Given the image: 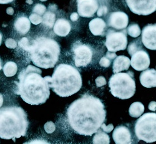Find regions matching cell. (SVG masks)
Wrapping results in <instances>:
<instances>
[{
    "label": "cell",
    "mask_w": 156,
    "mask_h": 144,
    "mask_svg": "<svg viewBox=\"0 0 156 144\" xmlns=\"http://www.w3.org/2000/svg\"><path fill=\"white\" fill-rule=\"evenodd\" d=\"M74 61L76 67H86L92 60L91 49L86 44H78L73 48Z\"/></svg>",
    "instance_id": "cell-10"
},
{
    "label": "cell",
    "mask_w": 156,
    "mask_h": 144,
    "mask_svg": "<svg viewBox=\"0 0 156 144\" xmlns=\"http://www.w3.org/2000/svg\"><path fill=\"white\" fill-rule=\"evenodd\" d=\"M17 71V65L14 62H8L4 65L3 72L7 77H12L15 76L16 74Z\"/></svg>",
    "instance_id": "cell-23"
},
{
    "label": "cell",
    "mask_w": 156,
    "mask_h": 144,
    "mask_svg": "<svg viewBox=\"0 0 156 144\" xmlns=\"http://www.w3.org/2000/svg\"><path fill=\"white\" fill-rule=\"evenodd\" d=\"M15 28L21 34H26L31 28L30 20L26 16L18 18L15 23Z\"/></svg>",
    "instance_id": "cell-20"
},
{
    "label": "cell",
    "mask_w": 156,
    "mask_h": 144,
    "mask_svg": "<svg viewBox=\"0 0 156 144\" xmlns=\"http://www.w3.org/2000/svg\"><path fill=\"white\" fill-rule=\"evenodd\" d=\"M30 43V41L27 37H23L19 41V46L24 50L27 47Z\"/></svg>",
    "instance_id": "cell-34"
},
{
    "label": "cell",
    "mask_w": 156,
    "mask_h": 144,
    "mask_svg": "<svg viewBox=\"0 0 156 144\" xmlns=\"http://www.w3.org/2000/svg\"><path fill=\"white\" fill-rule=\"evenodd\" d=\"M71 24L67 19L59 18L54 24L53 31L55 33L59 36H66L71 31Z\"/></svg>",
    "instance_id": "cell-16"
},
{
    "label": "cell",
    "mask_w": 156,
    "mask_h": 144,
    "mask_svg": "<svg viewBox=\"0 0 156 144\" xmlns=\"http://www.w3.org/2000/svg\"><path fill=\"white\" fill-rule=\"evenodd\" d=\"M139 49V47L136 43H132L128 47V51H129V54L132 56L134 52Z\"/></svg>",
    "instance_id": "cell-31"
},
{
    "label": "cell",
    "mask_w": 156,
    "mask_h": 144,
    "mask_svg": "<svg viewBox=\"0 0 156 144\" xmlns=\"http://www.w3.org/2000/svg\"><path fill=\"white\" fill-rule=\"evenodd\" d=\"M149 109L152 111H156V102L152 101L149 105Z\"/></svg>",
    "instance_id": "cell-36"
},
{
    "label": "cell",
    "mask_w": 156,
    "mask_h": 144,
    "mask_svg": "<svg viewBox=\"0 0 156 144\" xmlns=\"http://www.w3.org/2000/svg\"><path fill=\"white\" fill-rule=\"evenodd\" d=\"M135 134L147 143L156 141V113L148 112L140 117L135 124Z\"/></svg>",
    "instance_id": "cell-7"
},
{
    "label": "cell",
    "mask_w": 156,
    "mask_h": 144,
    "mask_svg": "<svg viewBox=\"0 0 156 144\" xmlns=\"http://www.w3.org/2000/svg\"><path fill=\"white\" fill-rule=\"evenodd\" d=\"M90 32L94 36H102L106 28L105 21L101 18H94L89 23Z\"/></svg>",
    "instance_id": "cell-18"
},
{
    "label": "cell",
    "mask_w": 156,
    "mask_h": 144,
    "mask_svg": "<svg viewBox=\"0 0 156 144\" xmlns=\"http://www.w3.org/2000/svg\"><path fill=\"white\" fill-rule=\"evenodd\" d=\"M41 73L39 68L29 65L18 75L16 94L30 105L44 104L49 97V82L46 76H41Z\"/></svg>",
    "instance_id": "cell-2"
},
{
    "label": "cell",
    "mask_w": 156,
    "mask_h": 144,
    "mask_svg": "<svg viewBox=\"0 0 156 144\" xmlns=\"http://www.w3.org/2000/svg\"><path fill=\"white\" fill-rule=\"evenodd\" d=\"M131 65L136 71H141L147 69L151 63L147 52L143 49H138L131 56Z\"/></svg>",
    "instance_id": "cell-11"
},
{
    "label": "cell",
    "mask_w": 156,
    "mask_h": 144,
    "mask_svg": "<svg viewBox=\"0 0 156 144\" xmlns=\"http://www.w3.org/2000/svg\"><path fill=\"white\" fill-rule=\"evenodd\" d=\"M2 43V34L1 33H0V46H1Z\"/></svg>",
    "instance_id": "cell-42"
},
{
    "label": "cell",
    "mask_w": 156,
    "mask_h": 144,
    "mask_svg": "<svg viewBox=\"0 0 156 144\" xmlns=\"http://www.w3.org/2000/svg\"><path fill=\"white\" fill-rule=\"evenodd\" d=\"M127 34L133 37H137L141 33L140 27L137 24H132L127 28Z\"/></svg>",
    "instance_id": "cell-25"
},
{
    "label": "cell",
    "mask_w": 156,
    "mask_h": 144,
    "mask_svg": "<svg viewBox=\"0 0 156 144\" xmlns=\"http://www.w3.org/2000/svg\"><path fill=\"white\" fill-rule=\"evenodd\" d=\"M155 72L156 71L154 69H147L142 72L139 78L141 84L146 88L155 87Z\"/></svg>",
    "instance_id": "cell-17"
},
{
    "label": "cell",
    "mask_w": 156,
    "mask_h": 144,
    "mask_svg": "<svg viewBox=\"0 0 156 144\" xmlns=\"http://www.w3.org/2000/svg\"><path fill=\"white\" fill-rule=\"evenodd\" d=\"M101 128L102 129V130L104 131V132H105L106 133H109V132H111V131L113 130L114 126H113L112 124H109V125L106 126V125H105V124L103 123V124L101 125Z\"/></svg>",
    "instance_id": "cell-35"
},
{
    "label": "cell",
    "mask_w": 156,
    "mask_h": 144,
    "mask_svg": "<svg viewBox=\"0 0 156 144\" xmlns=\"http://www.w3.org/2000/svg\"><path fill=\"white\" fill-rule=\"evenodd\" d=\"M111 60L110 59H109L108 57L106 56H104L102 57L100 61H99V64L101 66L103 67V68H109L110 65H111Z\"/></svg>",
    "instance_id": "cell-28"
},
{
    "label": "cell",
    "mask_w": 156,
    "mask_h": 144,
    "mask_svg": "<svg viewBox=\"0 0 156 144\" xmlns=\"http://www.w3.org/2000/svg\"><path fill=\"white\" fill-rule=\"evenodd\" d=\"M30 20L31 23L35 25H37L40 24L43 21V18L36 13H32V14L30 16Z\"/></svg>",
    "instance_id": "cell-27"
},
{
    "label": "cell",
    "mask_w": 156,
    "mask_h": 144,
    "mask_svg": "<svg viewBox=\"0 0 156 144\" xmlns=\"http://www.w3.org/2000/svg\"><path fill=\"white\" fill-rule=\"evenodd\" d=\"M29 52L31 60L38 68H53L60 54V46L54 39L40 37L30 42L24 49Z\"/></svg>",
    "instance_id": "cell-5"
},
{
    "label": "cell",
    "mask_w": 156,
    "mask_h": 144,
    "mask_svg": "<svg viewBox=\"0 0 156 144\" xmlns=\"http://www.w3.org/2000/svg\"><path fill=\"white\" fill-rule=\"evenodd\" d=\"M108 11V9L107 6H101L98 8L97 11V15L98 16H102L103 15L107 14Z\"/></svg>",
    "instance_id": "cell-32"
},
{
    "label": "cell",
    "mask_w": 156,
    "mask_h": 144,
    "mask_svg": "<svg viewBox=\"0 0 156 144\" xmlns=\"http://www.w3.org/2000/svg\"><path fill=\"white\" fill-rule=\"evenodd\" d=\"M70 18L72 21H73V22L76 21L78 19H79V15H78L76 12H73L71 14Z\"/></svg>",
    "instance_id": "cell-37"
},
{
    "label": "cell",
    "mask_w": 156,
    "mask_h": 144,
    "mask_svg": "<svg viewBox=\"0 0 156 144\" xmlns=\"http://www.w3.org/2000/svg\"><path fill=\"white\" fill-rule=\"evenodd\" d=\"M105 45L110 52H117L125 50L127 45L126 31L116 32L109 30L106 35Z\"/></svg>",
    "instance_id": "cell-8"
},
{
    "label": "cell",
    "mask_w": 156,
    "mask_h": 144,
    "mask_svg": "<svg viewBox=\"0 0 156 144\" xmlns=\"http://www.w3.org/2000/svg\"><path fill=\"white\" fill-rule=\"evenodd\" d=\"M77 12L80 16L93 17L99 8L98 0H77Z\"/></svg>",
    "instance_id": "cell-12"
},
{
    "label": "cell",
    "mask_w": 156,
    "mask_h": 144,
    "mask_svg": "<svg viewBox=\"0 0 156 144\" xmlns=\"http://www.w3.org/2000/svg\"><path fill=\"white\" fill-rule=\"evenodd\" d=\"M49 87L60 97H66L77 93L82 87V78L77 69L67 64L56 68L52 77L46 76Z\"/></svg>",
    "instance_id": "cell-3"
},
{
    "label": "cell",
    "mask_w": 156,
    "mask_h": 144,
    "mask_svg": "<svg viewBox=\"0 0 156 144\" xmlns=\"http://www.w3.org/2000/svg\"><path fill=\"white\" fill-rule=\"evenodd\" d=\"M131 61L129 58L125 56H117L113 62V72L118 73L121 71L128 70Z\"/></svg>",
    "instance_id": "cell-19"
},
{
    "label": "cell",
    "mask_w": 156,
    "mask_h": 144,
    "mask_svg": "<svg viewBox=\"0 0 156 144\" xmlns=\"http://www.w3.org/2000/svg\"><path fill=\"white\" fill-rule=\"evenodd\" d=\"M96 84L97 87H102L103 86L106 85V81L105 79V78L103 76H100V77H98V78H96Z\"/></svg>",
    "instance_id": "cell-33"
},
{
    "label": "cell",
    "mask_w": 156,
    "mask_h": 144,
    "mask_svg": "<svg viewBox=\"0 0 156 144\" xmlns=\"http://www.w3.org/2000/svg\"><path fill=\"white\" fill-rule=\"evenodd\" d=\"M28 125L27 115L21 107L0 109V138L15 141V139L26 135Z\"/></svg>",
    "instance_id": "cell-4"
},
{
    "label": "cell",
    "mask_w": 156,
    "mask_h": 144,
    "mask_svg": "<svg viewBox=\"0 0 156 144\" xmlns=\"http://www.w3.org/2000/svg\"><path fill=\"white\" fill-rule=\"evenodd\" d=\"M46 11V6L41 4H36L33 9V13H36V14H37L40 16L43 15L45 13Z\"/></svg>",
    "instance_id": "cell-26"
},
{
    "label": "cell",
    "mask_w": 156,
    "mask_h": 144,
    "mask_svg": "<svg viewBox=\"0 0 156 144\" xmlns=\"http://www.w3.org/2000/svg\"><path fill=\"white\" fill-rule=\"evenodd\" d=\"M106 57H108L109 59H110L111 61L113 60L115 58L117 57V55L115 53H112V52H108L107 54L106 55Z\"/></svg>",
    "instance_id": "cell-38"
},
{
    "label": "cell",
    "mask_w": 156,
    "mask_h": 144,
    "mask_svg": "<svg viewBox=\"0 0 156 144\" xmlns=\"http://www.w3.org/2000/svg\"><path fill=\"white\" fill-rule=\"evenodd\" d=\"M109 86L111 94L121 99H127L132 97L136 92V82L134 73H116L112 75L109 81Z\"/></svg>",
    "instance_id": "cell-6"
},
{
    "label": "cell",
    "mask_w": 156,
    "mask_h": 144,
    "mask_svg": "<svg viewBox=\"0 0 156 144\" xmlns=\"http://www.w3.org/2000/svg\"><path fill=\"white\" fill-rule=\"evenodd\" d=\"M93 143H110V138L109 135L101 130H99L94 135L93 140Z\"/></svg>",
    "instance_id": "cell-24"
},
{
    "label": "cell",
    "mask_w": 156,
    "mask_h": 144,
    "mask_svg": "<svg viewBox=\"0 0 156 144\" xmlns=\"http://www.w3.org/2000/svg\"><path fill=\"white\" fill-rule=\"evenodd\" d=\"M55 19H56V15L52 11H47L43 15V21L42 23L43 24L47 27L51 28L54 26V24L55 23Z\"/></svg>",
    "instance_id": "cell-22"
},
{
    "label": "cell",
    "mask_w": 156,
    "mask_h": 144,
    "mask_svg": "<svg viewBox=\"0 0 156 144\" xmlns=\"http://www.w3.org/2000/svg\"><path fill=\"white\" fill-rule=\"evenodd\" d=\"M133 12L138 15H149L156 11V0H126Z\"/></svg>",
    "instance_id": "cell-9"
},
{
    "label": "cell",
    "mask_w": 156,
    "mask_h": 144,
    "mask_svg": "<svg viewBox=\"0 0 156 144\" xmlns=\"http://www.w3.org/2000/svg\"><path fill=\"white\" fill-rule=\"evenodd\" d=\"M40 1H41V2H46L47 0H40Z\"/></svg>",
    "instance_id": "cell-45"
},
{
    "label": "cell",
    "mask_w": 156,
    "mask_h": 144,
    "mask_svg": "<svg viewBox=\"0 0 156 144\" xmlns=\"http://www.w3.org/2000/svg\"><path fill=\"white\" fill-rule=\"evenodd\" d=\"M155 86L156 87V72H155Z\"/></svg>",
    "instance_id": "cell-44"
},
{
    "label": "cell",
    "mask_w": 156,
    "mask_h": 144,
    "mask_svg": "<svg viewBox=\"0 0 156 144\" xmlns=\"http://www.w3.org/2000/svg\"><path fill=\"white\" fill-rule=\"evenodd\" d=\"M13 2V0H0V4H8Z\"/></svg>",
    "instance_id": "cell-39"
},
{
    "label": "cell",
    "mask_w": 156,
    "mask_h": 144,
    "mask_svg": "<svg viewBox=\"0 0 156 144\" xmlns=\"http://www.w3.org/2000/svg\"><path fill=\"white\" fill-rule=\"evenodd\" d=\"M56 126L53 122H48L44 125V129L48 134L53 133L55 130Z\"/></svg>",
    "instance_id": "cell-29"
},
{
    "label": "cell",
    "mask_w": 156,
    "mask_h": 144,
    "mask_svg": "<svg viewBox=\"0 0 156 144\" xmlns=\"http://www.w3.org/2000/svg\"><path fill=\"white\" fill-rule=\"evenodd\" d=\"M3 104V97L2 94H0V107L2 106V105Z\"/></svg>",
    "instance_id": "cell-41"
},
{
    "label": "cell",
    "mask_w": 156,
    "mask_h": 144,
    "mask_svg": "<svg viewBox=\"0 0 156 144\" xmlns=\"http://www.w3.org/2000/svg\"><path fill=\"white\" fill-rule=\"evenodd\" d=\"M113 140L117 144L131 143V134L126 126H118L114 130Z\"/></svg>",
    "instance_id": "cell-15"
},
{
    "label": "cell",
    "mask_w": 156,
    "mask_h": 144,
    "mask_svg": "<svg viewBox=\"0 0 156 144\" xmlns=\"http://www.w3.org/2000/svg\"><path fill=\"white\" fill-rule=\"evenodd\" d=\"M128 16L122 11L111 12L108 19V25L110 27L118 30L125 29L128 25Z\"/></svg>",
    "instance_id": "cell-14"
},
{
    "label": "cell",
    "mask_w": 156,
    "mask_h": 144,
    "mask_svg": "<svg viewBox=\"0 0 156 144\" xmlns=\"http://www.w3.org/2000/svg\"><path fill=\"white\" fill-rule=\"evenodd\" d=\"M142 42L151 50H156V24H148L142 31Z\"/></svg>",
    "instance_id": "cell-13"
},
{
    "label": "cell",
    "mask_w": 156,
    "mask_h": 144,
    "mask_svg": "<svg viewBox=\"0 0 156 144\" xmlns=\"http://www.w3.org/2000/svg\"><path fill=\"white\" fill-rule=\"evenodd\" d=\"M144 111V106L141 102H136L131 104L129 109V115L133 117H139Z\"/></svg>",
    "instance_id": "cell-21"
},
{
    "label": "cell",
    "mask_w": 156,
    "mask_h": 144,
    "mask_svg": "<svg viewBox=\"0 0 156 144\" xmlns=\"http://www.w3.org/2000/svg\"><path fill=\"white\" fill-rule=\"evenodd\" d=\"M2 69V63L1 60H0V71H1Z\"/></svg>",
    "instance_id": "cell-43"
},
{
    "label": "cell",
    "mask_w": 156,
    "mask_h": 144,
    "mask_svg": "<svg viewBox=\"0 0 156 144\" xmlns=\"http://www.w3.org/2000/svg\"><path fill=\"white\" fill-rule=\"evenodd\" d=\"M5 45L8 48L14 49V48L16 47L17 43L15 41V40H14V39H12L11 38H8L5 41Z\"/></svg>",
    "instance_id": "cell-30"
},
{
    "label": "cell",
    "mask_w": 156,
    "mask_h": 144,
    "mask_svg": "<svg viewBox=\"0 0 156 144\" xmlns=\"http://www.w3.org/2000/svg\"><path fill=\"white\" fill-rule=\"evenodd\" d=\"M98 97L86 94L74 101L68 109V120L71 128L80 135L91 136L105 122L106 111Z\"/></svg>",
    "instance_id": "cell-1"
},
{
    "label": "cell",
    "mask_w": 156,
    "mask_h": 144,
    "mask_svg": "<svg viewBox=\"0 0 156 144\" xmlns=\"http://www.w3.org/2000/svg\"><path fill=\"white\" fill-rule=\"evenodd\" d=\"M13 12H14V10H13V9H12V8H8V9H7V13H8V15H12V14H13Z\"/></svg>",
    "instance_id": "cell-40"
}]
</instances>
